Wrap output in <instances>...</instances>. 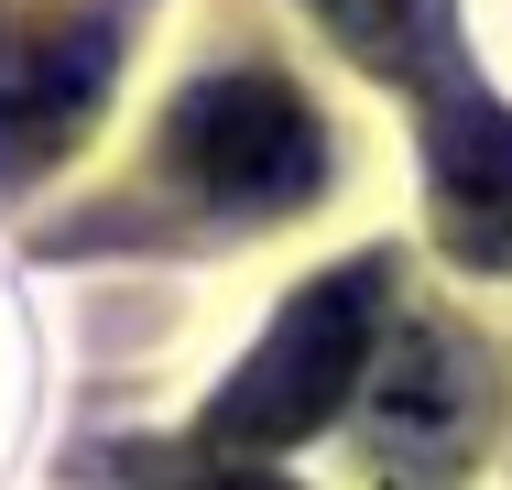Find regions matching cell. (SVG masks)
I'll use <instances>...</instances> for the list:
<instances>
[{"label": "cell", "instance_id": "obj_1", "mask_svg": "<svg viewBox=\"0 0 512 490\" xmlns=\"http://www.w3.org/2000/svg\"><path fill=\"white\" fill-rule=\"evenodd\" d=\"M371 327H382V262L316 273L262 327V349L229 371V392L207 403V436L218 447H295V436H316L349 392L371 382Z\"/></svg>", "mask_w": 512, "mask_h": 490}, {"label": "cell", "instance_id": "obj_2", "mask_svg": "<svg viewBox=\"0 0 512 490\" xmlns=\"http://www.w3.org/2000/svg\"><path fill=\"white\" fill-rule=\"evenodd\" d=\"M164 164H175L207 207H295V196H316V175H327V131H316V109L284 88V77L229 66V77L186 88L175 131H164Z\"/></svg>", "mask_w": 512, "mask_h": 490}, {"label": "cell", "instance_id": "obj_3", "mask_svg": "<svg viewBox=\"0 0 512 490\" xmlns=\"http://www.w3.org/2000/svg\"><path fill=\"white\" fill-rule=\"evenodd\" d=\"M109 88V33L99 22H22L0 33V186L44 175Z\"/></svg>", "mask_w": 512, "mask_h": 490}, {"label": "cell", "instance_id": "obj_4", "mask_svg": "<svg viewBox=\"0 0 512 490\" xmlns=\"http://www.w3.org/2000/svg\"><path fill=\"white\" fill-rule=\"evenodd\" d=\"M360 392H371V436L404 447V458H458L469 425H480V360H469V338H447V327L393 338Z\"/></svg>", "mask_w": 512, "mask_h": 490}, {"label": "cell", "instance_id": "obj_5", "mask_svg": "<svg viewBox=\"0 0 512 490\" xmlns=\"http://www.w3.org/2000/svg\"><path fill=\"white\" fill-rule=\"evenodd\" d=\"M447 196H458V240L469 251H512V131L447 120Z\"/></svg>", "mask_w": 512, "mask_h": 490}, {"label": "cell", "instance_id": "obj_6", "mask_svg": "<svg viewBox=\"0 0 512 490\" xmlns=\"http://www.w3.org/2000/svg\"><path fill=\"white\" fill-rule=\"evenodd\" d=\"M316 11H327V22H349L360 44H393V22H404L414 0H316Z\"/></svg>", "mask_w": 512, "mask_h": 490}, {"label": "cell", "instance_id": "obj_7", "mask_svg": "<svg viewBox=\"0 0 512 490\" xmlns=\"http://www.w3.org/2000/svg\"><path fill=\"white\" fill-rule=\"evenodd\" d=\"M175 490H295L284 469H262V458H240V469H186Z\"/></svg>", "mask_w": 512, "mask_h": 490}]
</instances>
